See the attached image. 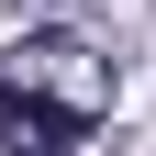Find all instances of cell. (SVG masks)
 Here are the masks:
<instances>
[{"label": "cell", "instance_id": "obj_1", "mask_svg": "<svg viewBox=\"0 0 156 156\" xmlns=\"http://www.w3.org/2000/svg\"><path fill=\"white\" fill-rule=\"evenodd\" d=\"M101 112H112V67L78 34L0 45V156H78Z\"/></svg>", "mask_w": 156, "mask_h": 156}]
</instances>
